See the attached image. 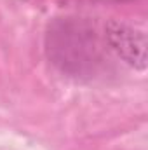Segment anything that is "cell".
<instances>
[{
    "mask_svg": "<svg viewBox=\"0 0 148 150\" xmlns=\"http://www.w3.org/2000/svg\"><path fill=\"white\" fill-rule=\"evenodd\" d=\"M51 61L70 75H91L101 63V49L94 28L75 18L58 19L47 32Z\"/></svg>",
    "mask_w": 148,
    "mask_h": 150,
    "instance_id": "cell-1",
    "label": "cell"
},
{
    "mask_svg": "<svg viewBox=\"0 0 148 150\" xmlns=\"http://www.w3.org/2000/svg\"><path fill=\"white\" fill-rule=\"evenodd\" d=\"M105 38L110 49L124 63L136 70L147 68V37L141 30L125 23L110 21L105 26Z\"/></svg>",
    "mask_w": 148,
    "mask_h": 150,
    "instance_id": "cell-2",
    "label": "cell"
},
{
    "mask_svg": "<svg viewBox=\"0 0 148 150\" xmlns=\"http://www.w3.org/2000/svg\"><path fill=\"white\" fill-rule=\"evenodd\" d=\"M89 2H127V0H89Z\"/></svg>",
    "mask_w": 148,
    "mask_h": 150,
    "instance_id": "cell-3",
    "label": "cell"
}]
</instances>
